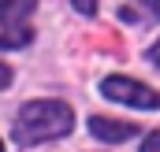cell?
<instances>
[{"label":"cell","mask_w":160,"mask_h":152,"mask_svg":"<svg viewBox=\"0 0 160 152\" xmlns=\"http://www.w3.org/2000/svg\"><path fill=\"white\" fill-rule=\"evenodd\" d=\"M138 4H145V7H149V11L160 19V0H138Z\"/></svg>","instance_id":"9c48e42d"},{"label":"cell","mask_w":160,"mask_h":152,"mask_svg":"<svg viewBox=\"0 0 160 152\" xmlns=\"http://www.w3.org/2000/svg\"><path fill=\"white\" fill-rule=\"evenodd\" d=\"M71 126H75V112L63 100H30L19 112L11 134L19 145H38V141H52V137L71 134Z\"/></svg>","instance_id":"6da1fadb"},{"label":"cell","mask_w":160,"mask_h":152,"mask_svg":"<svg viewBox=\"0 0 160 152\" xmlns=\"http://www.w3.org/2000/svg\"><path fill=\"white\" fill-rule=\"evenodd\" d=\"M0 152H4V141H0Z\"/></svg>","instance_id":"8fae6325"},{"label":"cell","mask_w":160,"mask_h":152,"mask_svg":"<svg viewBox=\"0 0 160 152\" xmlns=\"http://www.w3.org/2000/svg\"><path fill=\"white\" fill-rule=\"evenodd\" d=\"M101 93L108 100H119V104H130V108H160V93L134 82V78H123V74H112L101 82Z\"/></svg>","instance_id":"7a4b0ae2"},{"label":"cell","mask_w":160,"mask_h":152,"mask_svg":"<svg viewBox=\"0 0 160 152\" xmlns=\"http://www.w3.org/2000/svg\"><path fill=\"white\" fill-rule=\"evenodd\" d=\"M34 4H38V0H0V11H11V15L26 19V15L34 11Z\"/></svg>","instance_id":"5b68a950"},{"label":"cell","mask_w":160,"mask_h":152,"mask_svg":"<svg viewBox=\"0 0 160 152\" xmlns=\"http://www.w3.org/2000/svg\"><path fill=\"white\" fill-rule=\"evenodd\" d=\"M8 82H11V67H4V63H0V89H4Z\"/></svg>","instance_id":"ba28073f"},{"label":"cell","mask_w":160,"mask_h":152,"mask_svg":"<svg viewBox=\"0 0 160 152\" xmlns=\"http://www.w3.org/2000/svg\"><path fill=\"white\" fill-rule=\"evenodd\" d=\"M34 41V30L26 19L11 15V11H0V48H22Z\"/></svg>","instance_id":"3957f363"},{"label":"cell","mask_w":160,"mask_h":152,"mask_svg":"<svg viewBox=\"0 0 160 152\" xmlns=\"http://www.w3.org/2000/svg\"><path fill=\"white\" fill-rule=\"evenodd\" d=\"M142 152H160V130L145 137V145H142Z\"/></svg>","instance_id":"8992f818"},{"label":"cell","mask_w":160,"mask_h":152,"mask_svg":"<svg viewBox=\"0 0 160 152\" xmlns=\"http://www.w3.org/2000/svg\"><path fill=\"white\" fill-rule=\"evenodd\" d=\"M149 59H153V63H157V67H160V41H157V45H153V48H149Z\"/></svg>","instance_id":"30bf717a"},{"label":"cell","mask_w":160,"mask_h":152,"mask_svg":"<svg viewBox=\"0 0 160 152\" xmlns=\"http://www.w3.org/2000/svg\"><path fill=\"white\" fill-rule=\"evenodd\" d=\"M71 4L78 7L82 15H93V11H97V0H71Z\"/></svg>","instance_id":"52a82bcc"},{"label":"cell","mask_w":160,"mask_h":152,"mask_svg":"<svg viewBox=\"0 0 160 152\" xmlns=\"http://www.w3.org/2000/svg\"><path fill=\"white\" fill-rule=\"evenodd\" d=\"M89 134L101 137V141L119 145V141H130V137L138 134V126H134V122H119V119H108V115H93V119H89Z\"/></svg>","instance_id":"277c9868"}]
</instances>
